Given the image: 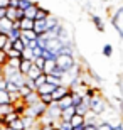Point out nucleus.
Returning a JSON list of instances; mask_svg holds the SVG:
<instances>
[{
	"mask_svg": "<svg viewBox=\"0 0 123 130\" xmlns=\"http://www.w3.org/2000/svg\"><path fill=\"white\" fill-rule=\"evenodd\" d=\"M54 61H56V66L64 73V76L69 74L76 68V64H78L76 63V58L71 56V54H57L56 58H54Z\"/></svg>",
	"mask_w": 123,
	"mask_h": 130,
	"instance_id": "1",
	"label": "nucleus"
},
{
	"mask_svg": "<svg viewBox=\"0 0 123 130\" xmlns=\"http://www.w3.org/2000/svg\"><path fill=\"white\" fill-rule=\"evenodd\" d=\"M108 106H110V103L104 100L101 95H95V96H91V100H90V113L99 117L108 110Z\"/></svg>",
	"mask_w": 123,
	"mask_h": 130,
	"instance_id": "2",
	"label": "nucleus"
},
{
	"mask_svg": "<svg viewBox=\"0 0 123 130\" xmlns=\"http://www.w3.org/2000/svg\"><path fill=\"white\" fill-rule=\"evenodd\" d=\"M46 108H47V105H44L42 101L37 100L36 103L25 106L24 115H29V117H32V118H36V120H39L41 117H44V113H46Z\"/></svg>",
	"mask_w": 123,
	"mask_h": 130,
	"instance_id": "3",
	"label": "nucleus"
},
{
	"mask_svg": "<svg viewBox=\"0 0 123 130\" xmlns=\"http://www.w3.org/2000/svg\"><path fill=\"white\" fill-rule=\"evenodd\" d=\"M111 25H113V29L118 32L120 39H123V7H120L115 15L111 17Z\"/></svg>",
	"mask_w": 123,
	"mask_h": 130,
	"instance_id": "4",
	"label": "nucleus"
},
{
	"mask_svg": "<svg viewBox=\"0 0 123 130\" xmlns=\"http://www.w3.org/2000/svg\"><path fill=\"white\" fill-rule=\"evenodd\" d=\"M61 47H62V42L57 37H49L47 39V46H46V49L51 51L54 56H57V54L61 53Z\"/></svg>",
	"mask_w": 123,
	"mask_h": 130,
	"instance_id": "5",
	"label": "nucleus"
},
{
	"mask_svg": "<svg viewBox=\"0 0 123 130\" xmlns=\"http://www.w3.org/2000/svg\"><path fill=\"white\" fill-rule=\"evenodd\" d=\"M67 93H69V88H67L66 83H64V85H59V86L54 88V91L51 93V98H52V101L56 103V101H59L62 96H66Z\"/></svg>",
	"mask_w": 123,
	"mask_h": 130,
	"instance_id": "6",
	"label": "nucleus"
},
{
	"mask_svg": "<svg viewBox=\"0 0 123 130\" xmlns=\"http://www.w3.org/2000/svg\"><path fill=\"white\" fill-rule=\"evenodd\" d=\"M32 30L36 32V36H44L47 32V25H46V19L44 20H34Z\"/></svg>",
	"mask_w": 123,
	"mask_h": 130,
	"instance_id": "7",
	"label": "nucleus"
},
{
	"mask_svg": "<svg viewBox=\"0 0 123 130\" xmlns=\"http://www.w3.org/2000/svg\"><path fill=\"white\" fill-rule=\"evenodd\" d=\"M37 39V36H36V32L34 30H20V41L27 46L30 41H36Z\"/></svg>",
	"mask_w": 123,
	"mask_h": 130,
	"instance_id": "8",
	"label": "nucleus"
},
{
	"mask_svg": "<svg viewBox=\"0 0 123 130\" xmlns=\"http://www.w3.org/2000/svg\"><path fill=\"white\" fill-rule=\"evenodd\" d=\"M46 83L54 85V86H59V85H64L66 79L61 78V76H56V74H46Z\"/></svg>",
	"mask_w": 123,
	"mask_h": 130,
	"instance_id": "9",
	"label": "nucleus"
},
{
	"mask_svg": "<svg viewBox=\"0 0 123 130\" xmlns=\"http://www.w3.org/2000/svg\"><path fill=\"white\" fill-rule=\"evenodd\" d=\"M56 105L61 108V110H64V108H67V106H74L73 105V100H71V91L67 93L66 96H62L59 101H56Z\"/></svg>",
	"mask_w": 123,
	"mask_h": 130,
	"instance_id": "10",
	"label": "nucleus"
},
{
	"mask_svg": "<svg viewBox=\"0 0 123 130\" xmlns=\"http://www.w3.org/2000/svg\"><path fill=\"white\" fill-rule=\"evenodd\" d=\"M37 7H39V4H36V2H34L32 5H29L27 9L24 10V17H25V19H30V20L36 19V12H37Z\"/></svg>",
	"mask_w": 123,
	"mask_h": 130,
	"instance_id": "11",
	"label": "nucleus"
},
{
	"mask_svg": "<svg viewBox=\"0 0 123 130\" xmlns=\"http://www.w3.org/2000/svg\"><path fill=\"white\" fill-rule=\"evenodd\" d=\"M91 22L95 24V29L96 30L104 32V22H103V19H101V17H98V15H95V14H91Z\"/></svg>",
	"mask_w": 123,
	"mask_h": 130,
	"instance_id": "12",
	"label": "nucleus"
},
{
	"mask_svg": "<svg viewBox=\"0 0 123 130\" xmlns=\"http://www.w3.org/2000/svg\"><path fill=\"white\" fill-rule=\"evenodd\" d=\"M7 128H10V130H25V127H24V122H22V118L20 117H17L14 122H10L9 125H5Z\"/></svg>",
	"mask_w": 123,
	"mask_h": 130,
	"instance_id": "13",
	"label": "nucleus"
},
{
	"mask_svg": "<svg viewBox=\"0 0 123 130\" xmlns=\"http://www.w3.org/2000/svg\"><path fill=\"white\" fill-rule=\"evenodd\" d=\"M54 69H56V61H54V59H46V61H44L42 73L44 74H51Z\"/></svg>",
	"mask_w": 123,
	"mask_h": 130,
	"instance_id": "14",
	"label": "nucleus"
},
{
	"mask_svg": "<svg viewBox=\"0 0 123 130\" xmlns=\"http://www.w3.org/2000/svg\"><path fill=\"white\" fill-rule=\"evenodd\" d=\"M69 125H71L73 128H74V127H79V125H84V117L74 113V115L69 118Z\"/></svg>",
	"mask_w": 123,
	"mask_h": 130,
	"instance_id": "15",
	"label": "nucleus"
},
{
	"mask_svg": "<svg viewBox=\"0 0 123 130\" xmlns=\"http://www.w3.org/2000/svg\"><path fill=\"white\" fill-rule=\"evenodd\" d=\"M74 113H76V108H74V106H67V108L61 110V118H59V120H66V122H69V118H71Z\"/></svg>",
	"mask_w": 123,
	"mask_h": 130,
	"instance_id": "16",
	"label": "nucleus"
},
{
	"mask_svg": "<svg viewBox=\"0 0 123 130\" xmlns=\"http://www.w3.org/2000/svg\"><path fill=\"white\" fill-rule=\"evenodd\" d=\"M54 85H49V83H44L42 86H39L36 91H37V95H51L52 91H54Z\"/></svg>",
	"mask_w": 123,
	"mask_h": 130,
	"instance_id": "17",
	"label": "nucleus"
},
{
	"mask_svg": "<svg viewBox=\"0 0 123 130\" xmlns=\"http://www.w3.org/2000/svg\"><path fill=\"white\" fill-rule=\"evenodd\" d=\"M32 66V61H29V59H20V64H19V73L20 74H27V71L30 69Z\"/></svg>",
	"mask_w": 123,
	"mask_h": 130,
	"instance_id": "18",
	"label": "nucleus"
},
{
	"mask_svg": "<svg viewBox=\"0 0 123 130\" xmlns=\"http://www.w3.org/2000/svg\"><path fill=\"white\" fill-rule=\"evenodd\" d=\"M32 25H34V20L30 19H20L19 20V29L20 30H32Z\"/></svg>",
	"mask_w": 123,
	"mask_h": 130,
	"instance_id": "19",
	"label": "nucleus"
},
{
	"mask_svg": "<svg viewBox=\"0 0 123 130\" xmlns=\"http://www.w3.org/2000/svg\"><path fill=\"white\" fill-rule=\"evenodd\" d=\"M20 118H22V122H24L25 130H30L34 125H36V123H37V120H36V118H32V117H29V115H22Z\"/></svg>",
	"mask_w": 123,
	"mask_h": 130,
	"instance_id": "20",
	"label": "nucleus"
},
{
	"mask_svg": "<svg viewBox=\"0 0 123 130\" xmlns=\"http://www.w3.org/2000/svg\"><path fill=\"white\" fill-rule=\"evenodd\" d=\"M76 108V113L78 115H83V117H86V113L90 111V103H84V101H81L78 106H74Z\"/></svg>",
	"mask_w": 123,
	"mask_h": 130,
	"instance_id": "21",
	"label": "nucleus"
},
{
	"mask_svg": "<svg viewBox=\"0 0 123 130\" xmlns=\"http://www.w3.org/2000/svg\"><path fill=\"white\" fill-rule=\"evenodd\" d=\"M37 100H39L37 91H30V93L27 95V96H24V98H22V101H24L25 105H32V103H36Z\"/></svg>",
	"mask_w": 123,
	"mask_h": 130,
	"instance_id": "22",
	"label": "nucleus"
},
{
	"mask_svg": "<svg viewBox=\"0 0 123 130\" xmlns=\"http://www.w3.org/2000/svg\"><path fill=\"white\" fill-rule=\"evenodd\" d=\"M41 73H42V71H41L39 68H36V66L32 64V66H30V69L27 71V74H25V78H27V79H36V78H37Z\"/></svg>",
	"mask_w": 123,
	"mask_h": 130,
	"instance_id": "23",
	"label": "nucleus"
},
{
	"mask_svg": "<svg viewBox=\"0 0 123 130\" xmlns=\"http://www.w3.org/2000/svg\"><path fill=\"white\" fill-rule=\"evenodd\" d=\"M59 22V19H57L56 15H52V14H49L47 17H46V25H47V30H51L54 25Z\"/></svg>",
	"mask_w": 123,
	"mask_h": 130,
	"instance_id": "24",
	"label": "nucleus"
},
{
	"mask_svg": "<svg viewBox=\"0 0 123 130\" xmlns=\"http://www.w3.org/2000/svg\"><path fill=\"white\" fill-rule=\"evenodd\" d=\"M47 15H49V10L42 9V7L39 5V7H37V12H36V19H34V20H44Z\"/></svg>",
	"mask_w": 123,
	"mask_h": 130,
	"instance_id": "25",
	"label": "nucleus"
},
{
	"mask_svg": "<svg viewBox=\"0 0 123 130\" xmlns=\"http://www.w3.org/2000/svg\"><path fill=\"white\" fill-rule=\"evenodd\" d=\"M17 117H20V115H17L15 111H10V113H7V115H4V117H2V122H4V127H5V125H9L10 122H14L15 118H17Z\"/></svg>",
	"mask_w": 123,
	"mask_h": 130,
	"instance_id": "26",
	"label": "nucleus"
},
{
	"mask_svg": "<svg viewBox=\"0 0 123 130\" xmlns=\"http://www.w3.org/2000/svg\"><path fill=\"white\" fill-rule=\"evenodd\" d=\"M7 37H9V42H14V41L20 39V30L19 29H10L7 32Z\"/></svg>",
	"mask_w": 123,
	"mask_h": 130,
	"instance_id": "27",
	"label": "nucleus"
},
{
	"mask_svg": "<svg viewBox=\"0 0 123 130\" xmlns=\"http://www.w3.org/2000/svg\"><path fill=\"white\" fill-rule=\"evenodd\" d=\"M19 64H20V58H9L4 66H9L12 69H19Z\"/></svg>",
	"mask_w": 123,
	"mask_h": 130,
	"instance_id": "28",
	"label": "nucleus"
},
{
	"mask_svg": "<svg viewBox=\"0 0 123 130\" xmlns=\"http://www.w3.org/2000/svg\"><path fill=\"white\" fill-rule=\"evenodd\" d=\"M15 12H17V9L15 7H7L5 9V19H9V20H17V17H15Z\"/></svg>",
	"mask_w": 123,
	"mask_h": 130,
	"instance_id": "29",
	"label": "nucleus"
},
{
	"mask_svg": "<svg viewBox=\"0 0 123 130\" xmlns=\"http://www.w3.org/2000/svg\"><path fill=\"white\" fill-rule=\"evenodd\" d=\"M10 47L15 49V51H19V53H22L25 49V44L20 41V39H17V41H14V42H10Z\"/></svg>",
	"mask_w": 123,
	"mask_h": 130,
	"instance_id": "30",
	"label": "nucleus"
},
{
	"mask_svg": "<svg viewBox=\"0 0 123 130\" xmlns=\"http://www.w3.org/2000/svg\"><path fill=\"white\" fill-rule=\"evenodd\" d=\"M54 127H57V130H73V127L69 125V122H66V120H57Z\"/></svg>",
	"mask_w": 123,
	"mask_h": 130,
	"instance_id": "31",
	"label": "nucleus"
},
{
	"mask_svg": "<svg viewBox=\"0 0 123 130\" xmlns=\"http://www.w3.org/2000/svg\"><path fill=\"white\" fill-rule=\"evenodd\" d=\"M7 103H10V95L5 90H0V106L7 105Z\"/></svg>",
	"mask_w": 123,
	"mask_h": 130,
	"instance_id": "32",
	"label": "nucleus"
},
{
	"mask_svg": "<svg viewBox=\"0 0 123 130\" xmlns=\"http://www.w3.org/2000/svg\"><path fill=\"white\" fill-rule=\"evenodd\" d=\"M30 91H34V90H30V88L27 86V85H22V86H19V90H17V93L20 95V98H24V96H27Z\"/></svg>",
	"mask_w": 123,
	"mask_h": 130,
	"instance_id": "33",
	"label": "nucleus"
},
{
	"mask_svg": "<svg viewBox=\"0 0 123 130\" xmlns=\"http://www.w3.org/2000/svg\"><path fill=\"white\" fill-rule=\"evenodd\" d=\"M44 83H46V74H44V73H41V74L34 79V86H36V90H37L39 86H42Z\"/></svg>",
	"mask_w": 123,
	"mask_h": 130,
	"instance_id": "34",
	"label": "nucleus"
},
{
	"mask_svg": "<svg viewBox=\"0 0 123 130\" xmlns=\"http://www.w3.org/2000/svg\"><path fill=\"white\" fill-rule=\"evenodd\" d=\"M17 90H19V86L7 79V83H5V91H7V93H17Z\"/></svg>",
	"mask_w": 123,
	"mask_h": 130,
	"instance_id": "35",
	"label": "nucleus"
},
{
	"mask_svg": "<svg viewBox=\"0 0 123 130\" xmlns=\"http://www.w3.org/2000/svg\"><path fill=\"white\" fill-rule=\"evenodd\" d=\"M103 56L104 58H111L113 56V46L111 44H104L103 46Z\"/></svg>",
	"mask_w": 123,
	"mask_h": 130,
	"instance_id": "36",
	"label": "nucleus"
},
{
	"mask_svg": "<svg viewBox=\"0 0 123 130\" xmlns=\"http://www.w3.org/2000/svg\"><path fill=\"white\" fill-rule=\"evenodd\" d=\"M39 101H42L44 105H51V103H54L52 101V98H51V95H39Z\"/></svg>",
	"mask_w": 123,
	"mask_h": 130,
	"instance_id": "37",
	"label": "nucleus"
},
{
	"mask_svg": "<svg viewBox=\"0 0 123 130\" xmlns=\"http://www.w3.org/2000/svg\"><path fill=\"white\" fill-rule=\"evenodd\" d=\"M7 44H9V37H7V34H2V32H0V51H2Z\"/></svg>",
	"mask_w": 123,
	"mask_h": 130,
	"instance_id": "38",
	"label": "nucleus"
},
{
	"mask_svg": "<svg viewBox=\"0 0 123 130\" xmlns=\"http://www.w3.org/2000/svg\"><path fill=\"white\" fill-rule=\"evenodd\" d=\"M34 2L32 0H19V7H17V9H22V10H25L29 7V5H32Z\"/></svg>",
	"mask_w": 123,
	"mask_h": 130,
	"instance_id": "39",
	"label": "nucleus"
},
{
	"mask_svg": "<svg viewBox=\"0 0 123 130\" xmlns=\"http://www.w3.org/2000/svg\"><path fill=\"white\" fill-rule=\"evenodd\" d=\"M96 130H111V123L110 122H99Z\"/></svg>",
	"mask_w": 123,
	"mask_h": 130,
	"instance_id": "40",
	"label": "nucleus"
},
{
	"mask_svg": "<svg viewBox=\"0 0 123 130\" xmlns=\"http://www.w3.org/2000/svg\"><path fill=\"white\" fill-rule=\"evenodd\" d=\"M41 58H44V59H54L56 56H54L51 51H47V49H42V54H41Z\"/></svg>",
	"mask_w": 123,
	"mask_h": 130,
	"instance_id": "41",
	"label": "nucleus"
},
{
	"mask_svg": "<svg viewBox=\"0 0 123 130\" xmlns=\"http://www.w3.org/2000/svg\"><path fill=\"white\" fill-rule=\"evenodd\" d=\"M22 59H29V61H32V53H30V49L25 47L22 51Z\"/></svg>",
	"mask_w": 123,
	"mask_h": 130,
	"instance_id": "42",
	"label": "nucleus"
},
{
	"mask_svg": "<svg viewBox=\"0 0 123 130\" xmlns=\"http://www.w3.org/2000/svg\"><path fill=\"white\" fill-rule=\"evenodd\" d=\"M30 53H32V59H34V58H39V56L42 54V49H41V47H37V46H36V47H34V49H30Z\"/></svg>",
	"mask_w": 123,
	"mask_h": 130,
	"instance_id": "43",
	"label": "nucleus"
},
{
	"mask_svg": "<svg viewBox=\"0 0 123 130\" xmlns=\"http://www.w3.org/2000/svg\"><path fill=\"white\" fill-rule=\"evenodd\" d=\"M98 128V123H84L83 125V130H96Z\"/></svg>",
	"mask_w": 123,
	"mask_h": 130,
	"instance_id": "44",
	"label": "nucleus"
},
{
	"mask_svg": "<svg viewBox=\"0 0 123 130\" xmlns=\"http://www.w3.org/2000/svg\"><path fill=\"white\" fill-rule=\"evenodd\" d=\"M7 54H5V51H0V66H4L5 63H7Z\"/></svg>",
	"mask_w": 123,
	"mask_h": 130,
	"instance_id": "45",
	"label": "nucleus"
},
{
	"mask_svg": "<svg viewBox=\"0 0 123 130\" xmlns=\"http://www.w3.org/2000/svg\"><path fill=\"white\" fill-rule=\"evenodd\" d=\"M15 17H17V20L24 19V10H22V9H17V12H15Z\"/></svg>",
	"mask_w": 123,
	"mask_h": 130,
	"instance_id": "46",
	"label": "nucleus"
},
{
	"mask_svg": "<svg viewBox=\"0 0 123 130\" xmlns=\"http://www.w3.org/2000/svg\"><path fill=\"white\" fill-rule=\"evenodd\" d=\"M9 7H19V0H9Z\"/></svg>",
	"mask_w": 123,
	"mask_h": 130,
	"instance_id": "47",
	"label": "nucleus"
},
{
	"mask_svg": "<svg viewBox=\"0 0 123 130\" xmlns=\"http://www.w3.org/2000/svg\"><path fill=\"white\" fill-rule=\"evenodd\" d=\"M111 130H123V122H120V123L113 125V127H111Z\"/></svg>",
	"mask_w": 123,
	"mask_h": 130,
	"instance_id": "48",
	"label": "nucleus"
},
{
	"mask_svg": "<svg viewBox=\"0 0 123 130\" xmlns=\"http://www.w3.org/2000/svg\"><path fill=\"white\" fill-rule=\"evenodd\" d=\"M0 7L2 9H7L9 7V0H0Z\"/></svg>",
	"mask_w": 123,
	"mask_h": 130,
	"instance_id": "49",
	"label": "nucleus"
},
{
	"mask_svg": "<svg viewBox=\"0 0 123 130\" xmlns=\"http://www.w3.org/2000/svg\"><path fill=\"white\" fill-rule=\"evenodd\" d=\"M4 17H5V9L0 7V19H4Z\"/></svg>",
	"mask_w": 123,
	"mask_h": 130,
	"instance_id": "50",
	"label": "nucleus"
},
{
	"mask_svg": "<svg viewBox=\"0 0 123 130\" xmlns=\"http://www.w3.org/2000/svg\"><path fill=\"white\" fill-rule=\"evenodd\" d=\"M4 76V66H0V78Z\"/></svg>",
	"mask_w": 123,
	"mask_h": 130,
	"instance_id": "51",
	"label": "nucleus"
},
{
	"mask_svg": "<svg viewBox=\"0 0 123 130\" xmlns=\"http://www.w3.org/2000/svg\"><path fill=\"white\" fill-rule=\"evenodd\" d=\"M51 130H57V127H52V128H51Z\"/></svg>",
	"mask_w": 123,
	"mask_h": 130,
	"instance_id": "52",
	"label": "nucleus"
},
{
	"mask_svg": "<svg viewBox=\"0 0 123 130\" xmlns=\"http://www.w3.org/2000/svg\"><path fill=\"white\" fill-rule=\"evenodd\" d=\"M0 130H4V127H0Z\"/></svg>",
	"mask_w": 123,
	"mask_h": 130,
	"instance_id": "53",
	"label": "nucleus"
}]
</instances>
